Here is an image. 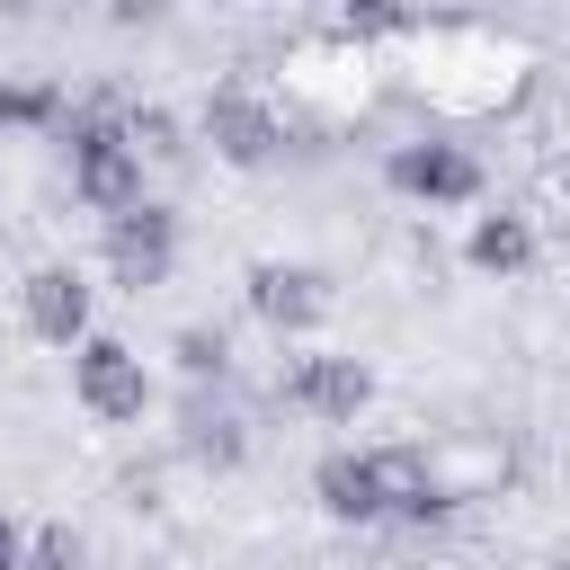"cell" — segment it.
Segmentation results:
<instances>
[{"label": "cell", "mask_w": 570, "mask_h": 570, "mask_svg": "<svg viewBox=\"0 0 570 570\" xmlns=\"http://www.w3.org/2000/svg\"><path fill=\"white\" fill-rule=\"evenodd\" d=\"M71 187L98 214H134L142 205V151L125 142V125H71Z\"/></svg>", "instance_id": "cell-1"}, {"label": "cell", "mask_w": 570, "mask_h": 570, "mask_svg": "<svg viewBox=\"0 0 570 570\" xmlns=\"http://www.w3.org/2000/svg\"><path fill=\"white\" fill-rule=\"evenodd\" d=\"M169 258H178V214L169 205H134V214H116L107 223V267H116V285H160L169 276Z\"/></svg>", "instance_id": "cell-2"}, {"label": "cell", "mask_w": 570, "mask_h": 570, "mask_svg": "<svg viewBox=\"0 0 570 570\" xmlns=\"http://www.w3.org/2000/svg\"><path fill=\"white\" fill-rule=\"evenodd\" d=\"M71 383H80V401H89L98 419H142V401H151V383H142V356H134L125 338H80V356H71Z\"/></svg>", "instance_id": "cell-3"}, {"label": "cell", "mask_w": 570, "mask_h": 570, "mask_svg": "<svg viewBox=\"0 0 570 570\" xmlns=\"http://www.w3.org/2000/svg\"><path fill=\"white\" fill-rule=\"evenodd\" d=\"M285 401H303L312 419H356L374 401V374L356 356H294L285 365Z\"/></svg>", "instance_id": "cell-4"}, {"label": "cell", "mask_w": 570, "mask_h": 570, "mask_svg": "<svg viewBox=\"0 0 570 570\" xmlns=\"http://www.w3.org/2000/svg\"><path fill=\"white\" fill-rule=\"evenodd\" d=\"M321 303H330L321 267H285V258H258V267H249V312H258L267 330H312Z\"/></svg>", "instance_id": "cell-5"}, {"label": "cell", "mask_w": 570, "mask_h": 570, "mask_svg": "<svg viewBox=\"0 0 570 570\" xmlns=\"http://www.w3.org/2000/svg\"><path fill=\"white\" fill-rule=\"evenodd\" d=\"M205 142H214L232 169H258V160L276 151V116H267L249 89H214V98H205Z\"/></svg>", "instance_id": "cell-6"}, {"label": "cell", "mask_w": 570, "mask_h": 570, "mask_svg": "<svg viewBox=\"0 0 570 570\" xmlns=\"http://www.w3.org/2000/svg\"><path fill=\"white\" fill-rule=\"evenodd\" d=\"M392 187H401V196L463 205V196L481 187V169H472V151H454V142H401V151H392Z\"/></svg>", "instance_id": "cell-7"}, {"label": "cell", "mask_w": 570, "mask_h": 570, "mask_svg": "<svg viewBox=\"0 0 570 570\" xmlns=\"http://www.w3.org/2000/svg\"><path fill=\"white\" fill-rule=\"evenodd\" d=\"M27 321H36V338H80V330H89V285H80V267H36V276H27Z\"/></svg>", "instance_id": "cell-8"}, {"label": "cell", "mask_w": 570, "mask_h": 570, "mask_svg": "<svg viewBox=\"0 0 570 570\" xmlns=\"http://www.w3.org/2000/svg\"><path fill=\"white\" fill-rule=\"evenodd\" d=\"M374 490H383V517H436L445 508V490H436L419 445H383L374 454Z\"/></svg>", "instance_id": "cell-9"}, {"label": "cell", "mask_w": 570, "mask_h": 570, "mask_svg": "<svg viewBox=\"0 0 570 570\" xmlns=\"http://www.w3.org/2000/svg\"><path fill=\"white\" fill-rule=\"evenodd\" d=\"M312 499L330 508V517H383V490H374V454H321V472H312Z\"/></svg>", "instance_id": "cell-10"}, {"label": "cell", "mask_w": 570, "mask_h": 570, "mask_svg": "<svg viewBox=\"0 0 570 570\" xmlns=\"http://www.w3.org/2000/svg\"><path fill=\"white\" fill-rule=\"evenodd\" d=\"M463 249H472V267H490V276H517V267H534V232H525V214H481Z\"/></svg>", "instance_id": "cell-11"}, {"label": "cell", "mask_w": 570, "mask_h": 570, "mask_svg": "<svg viewBox=\"0 0 570 570\" xmlns=\"http://www.w3.org/2000/svg\"><path fill=\"white\" fill-rule=\"evenodd\" d=\"M240 445H249V436H240L232 410H187V454H196V463H240Z\"/></svg>", "instance_id": "cell-12"}, {"label": "cell", "mask_w": 570, "mask_h": 570, "mask_svg": "<svg viewBox=\"0 0 570 570\" xmlns=\"http://www.w3.org/2000/svg\"><path fill=\"white\" fill-rule=\"evenodd\" d=\"M53 116H62V98L45 80H0V125H53Z\"/></svg>", "instance_id": "cell-13"}, {"label": "cell", "mask_w": 570, "mask_h": 570, "mask_svg": "<svg viewBox=\"0 0 570 570\" xmlns=\"http://www.w3.org/2000/svg\"><path fill=\"white\" fill-rule=\"evenodd\" d=\"M125 142H134V151H178V125H169L160 107H134V116H125Z\"/></svg>", "instance_id": "cell-14"}, {"label": "cell", "mask_w": 570, "mask_h": 570, "mask_svg": "<svg viewBox=\"0 0 570 570\" xmlns=\"http://www.w3.org/2000/svg\"><path fill=\"white\" fill-rule=\"evenodd\" d=\"M223 356H232V347H223L214 330H178V365H187L196 383H205V374H223Z\"/></svg>", "instance_id": "cell-15"}, {"label": "cell", "mask_w": 570, "mask_h": 570, "mask_svg": "<svg viewBox=\"0 0 570 570\" xmlns=\"http://www.w3.org/2000/svg\"><path fill=\"white\" fill-rule=\"evenodd\" d=\"M36 570H80V534L71 525H45L36 534Z\"/></svg>", "instance_id": "cell-16"}, {"label": "cell", "mask_w": 570, "mask_h": 570, "mask_svg": "<svg viewBox=\"0 0 570 570\" xmlns=\"http://www.w3.org/2000/svg\"><path fill=\"white\" fill-rule=\"evenodd\" d=\"M338 27H347V36H392V27H401V9H347Z\"/></svg>", "instance_id": "cell-17"}, {"label": "cell", "mask_w": 570, "mask_h": 570, "mask_svg": "<svg viewBox=\"0 0 570 570\" xmlns=\"http://www.w3.org/2000/svg\"><path fill=\"white\" fill-rule=\"evenodd\" d=\"M0 570H18V525L0 517Z\"/></svg>", "instance_id": "cell-18"}]
</instances>
